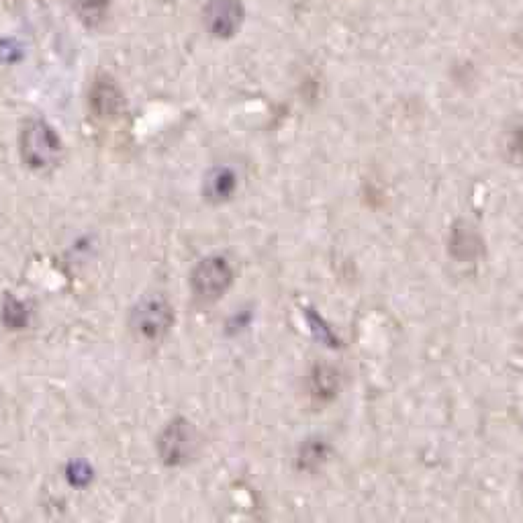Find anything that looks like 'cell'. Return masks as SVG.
<instances>
[{
	"mask_svg": "<svg viewBox=\"0 0 523 523\" xmlns=\"http://www.w3.org/2000/svg\"><path fill=\"white\" fill-rule=\"evenodd\" d=\"M62 139L52 125L33 119L21 131V158L33 170H52L62 158Z\"/></svg>",
	"mask_w": 523,
	"mask_h": 523,
	"instance_id": "6da1fadb",
	"label": "cell"
},
{
	"mask_svg": "<svg viewBox=\"0 0 523 523\" xmlns=\"http://www.w3.org/2000/svg\"><path fill=\"white\" fill-rule=\"evenodd\" d=\"M174 323V309L162 295L141 299L131 311V329L146 342H160Z\"/></svg>",
	"mask_w": 523,
	"mask_h": 523,
	"instance_id": "7a4b0ae2",
	"label": "cell"
},
{
	"mask_svg": "<svg viewBox=\"0 0 523 523\" xmlns=\"http://www.w3.org/2000/svg\"><path fill=\"white\" fill-rule=\"evenodd\" d=\"M233 282V268L223 256H209L190 274V287L203 301H215L227 293Z\"/></svg>",
	"mask_w": 523,
	"mask_h": 523,
	"instance_id": "3957f363",
	"label": "cell"
},
{
	"mask_svg": "<svg viewBox=\"0 0 523 523\" xmlns=\"http://www.w3.org/2000/svg\"><path fill=\"white\" fill-rule=\"evenodd\" d=\"M197 446H199V436L195 425L188 423L186 419H174L172 423H168L158 440L160 458L168 466L186 464L197 454Z\"/></svg>",
	"mask_w": 523,
	"mask_h": 523,
	"instance_id": "277c9868",
	"label": "cell"
},
{
	"mask_svg": "<svg viewBox=\"0 0 523 523\" xmlns=\"http://www.w3.org/2000/svg\"><path fill=\"white\" fill-rule=\"evenodd\" d=\"M246 11L242 0H209L205 5V25L217 39H229L240 31Z\"/></svg>",
	"mask_w": 523,
	"mask_h": 523,
	"instance_id": "5b68a950",
	"label": "cell"
},
{
	"mask_svg": "<svg viewBox=\"0 0 523 523\" xmlns=\"http://www.w3.org/2000/svg\"><path fill=\"white\" fill-rule=\"evenodd\" d=\"M121 107H123V94L119 86L109 76L97 78V82H94L90 90V109L94 117L111 121L121 113Z\"/></svg>",
	"mask_w": 523,
	"mask_h": 523,
	"instance_id": "8992f818",
	"label": "cell"
},
{
	"mask_svg": "<svg viewBox=\"0 0 523 523\" xmlns=\"http://www.w3.org/2000/svg\"><path fill=\"white\" fill-rule=\"evenodd\" d=\"M237 188V174L231 166H215L203 184V193L209 203H225L233 197Z\"/></svg>",
	"mask_w": 523,
	"mask_h": 523,
	"instance_id": "52a82bcc",
	"label": "cell"
},
{
	"mask_svg": "<svg viewBox=\"0 0 523 523\" xmlns=\"http://www.w3.org/2000/svg\"><path fill=\"white\" fill-rule=\"evenodd\" d=\"M70 5L88 29L103 25L109 15V0H70Z\"/></svg>",
	"mask_w": 523,
	"mask_h": 523,
	"instance_id": "ba28073f",
	"label": "cell"
},
{
	"mask_svg": "<svg viewBox=\"0 0 523 523\" xmlns=\"http://www.w3.org/2000/svg\"><path fill=\"white\" fill-rule=\"evenodd\" d=\"M5 321L13 329H21L27 323V309H25V305L19 303L17 299L9 297L7 305H5Z\"/></svg>",
	"mask_w": 523,
	"mask_h": 523,
	"instance_id": "9c48e42d",
	"label": "cell"
}]
</instances>
